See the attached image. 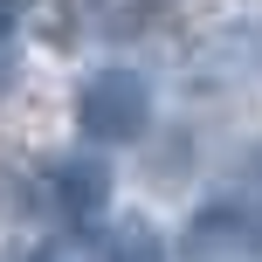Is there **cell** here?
Instances as JSON below:
<instances>
[{"label":"cell","instance_id":"cell-1","mask_svg":"<svg viewBox=\"0 0 262 262\" xmlns=\"http://www.w3.org/2000/svg\"><path fill=\"white\" fill-rule=\"evenodd\" d=\"M76 124L83 138L97 145H131L152 131V83L138 76V69L111 62V69H90V76L76 83Z\"/></svg>","mask_w":262,"mask_h":262},{"label":"cell","instance_id":"cell-5","mask_svg":"<svg viewBox=\"0 0 262 262\" xmlns=\"http://www.w3.org/2000/svg\"><path fill=\"white\" fill-rule=\"evenodd\" d=\"M152 14H159V0H97V28H111V35H131Z\"/></svg>","mask_w":262,"mask_h":262},{"label":"cell","instance_id":"cell-3","mask_svg":"<svg viewBox=\"0 0 262 262\" xmlns=\"http://www.w3.org/2000/svg\"><path fill=\"white\" fill-rule=\"evenodd\" d=\"M49 200H55V214H62L69 228H90L97 214L111 207V166L90 159V152L55 159V166H49Z\"/></svg>","mask_w":262,"mask_h":262},{"label":"cell","instance_id":"cell-4","mask_svg":"<svg viewBox=\"0 0 262 262\" xmlns=\"http://www.w3.org/2000/svg\"><path fill=\"white\" fill-rule=\"evenodd\" d=\"M111 262H172L166 242H159V228L145 221V214H131V221L111 228Z\"/></svg>","mask_w":262,"mask_h":262},{"label":"cell","instance_id":"cell-2","mask_svg":"<svg viewBox=\"0 0 262 262\" xmlns=\"http://www.w3.org/2000/svg\"><path fill=\"white\" fill-rule=\"evenodd\" d=\"M180 262H262V214L242 207H207L186 221Z\"/></svg>","mask_w":262,"mask_h":262},{"label":"cell","instance_id":"cell-6","mask_svg":"<svg viewBox=\"0 0 262 262\" xmlns=\"http://www.w3.org/2000/svg\"><path fill=\"white\" fill-rule=\"evenodd\" d=\"M21 262H55V255H21Z\"/></svg>","mask_w":262,"mask_h":262}]
</instances>
